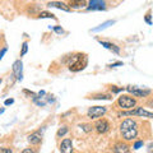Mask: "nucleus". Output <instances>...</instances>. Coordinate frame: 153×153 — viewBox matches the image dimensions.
Here are the masks:
<instances>
[{
    "label": "nucleus",
    "mask_w": 153,
    "mask_h": 153,
    "mask_svg": "<svg viewBox=\"0 0 153 153\" xmlns=\"http://www.w3.org/2000/svg\"><path fill=\"white\" fill-rule=\"evenodd\" d=\"M120 133L124 140L130 142L138 135V124L133 119H126L120 124Z\"/></svg>",
    "instance_id": "1"
},
{
    "label": "nucleus",
    "mask_w": 153,
    "mask_h": 153,
    "mask_svg": "<svg viewBox=\"0 0 153 153\" xmlns=\"http://www.w3.org/2000/svg\"><path fill=\"white\" fill-rule=\"evenodd\" d=\"M149 16H151V14L148 13V14H147V17H146V22L148 23V25H152V22H151V17H149Z\"/></svg>",
    "instance_id": "26"
},
{
    "label": "nucleus",
    "mask_w": 153,
    "mask_h": 153,
    "mask_svg": "<svg viewBox=\"0 0 153 153\" xmlns=\"http://www.w3.org/2000/svg\"><path fill=\"white\" fill-rule=\"evenodd\" d=\"M13 73L16 75L17 80H19V82L23 79V64L21 60H17L16 63L13 64Z\"/></svg>",
    "instance_id": "9"
},
{
    "label": "nucleus",
    "mask_w": 153,
    "mask_h": 153,
    "mask_svg": "<svg viewBox=\"0 0 153 153\" xmlns=\"http://www.w3.org/2000/svg\"><path fill=\"white\" fill-rule=\"evenodd\" d=\"M5 52H7V47H4V49H3L1 51H0V59H1V57H3V55L5 54Z\"/></svg>",
    "instance_id": "28"
},
{
    "label": "nucleus",
    "mask_w": 153,
    "mask_h": 153,
    "mask_svg": "<svg viewBox=\"0 0 153 153\" xmlns=\"http://www.w3.org/2000/svg\"><path fill=\"white\" fill-rule=\"evenodd\" d=\"M60 152L61 153H73V142H71V139H69V138H65V139L61 142Z\"/></svg>",
    "instance_id": "10"
},
{
    "label": "nucleus",
    "mask_w": 153,
    "mask_h": 153,
    "mask_svg": "<svg viewBox=\"0 0 153 153\" xmlns=\"http://www.w3.org/2000/svg\"><path fill=\"white\" fill-rule=\"evenodd\" d=\"M87 9L88 10H105L106 9V1L105 0H89Z\"/></svg>",
    "instance_id": "7"
},
{
    "label": "nucleus",
    "mask_w": 153,
    "mask_h": 153,
    "mask_svg": "<svg viewBox=\"0 0 153 153\" xmlns=\"http://www.w3.org/2000/svg\"><path fill=\"white\" fill-rule=\"evenodd\" d=\"M42 140V134L40 131H35V133H32L28 135V142L31 143V144L33 146H37V144H40Z\"/></svg>",
    "instance_id": "11"
},
{
    "label": "nucleus",
    "mask_w": 153,
    "mask_h": 153,
    "mask_svg": "<svg viewBox=\"0 0 153 153\" xmlns=\"http://www.w3.org/2000/svg\"><path fill=\"white\" fill-rule=\"evenodd\" d=\"M0 153H13V151L9 148H0Z\"/></svg>",
    "instance_id": "23"
},
{
    "label": "nucleus",
    "mask_w": 153,
    "mask_h": 153,
    "mask_svg": "<svg viewBox=\"0 0 153 153\" xmlns=\"http://www.w3.org/2000/svg\"><path fill=\"white\" fill-rule=\"evenodd\" d=\"M80 128H82L85 133H88V131L92 130V128H93V126H92V125H89V124H82V125H80Z\"/></svg>",
    "instance_id": "21"
},
{
    "label": "nucleus",
    "mask_w": 153,
    "mask_h": 153,
    "mask_svg": "<svg viewBox=\"0 0 153 153\" xmlns=\"http://www.w3.org/2000/svg\"><path fill=\"white\" fill-rule=\"evenodd\" d=\"M88 63V57L85 54H82V52H78L71 56V59L69 61V70L71 71H80L83 70L85 66H87Z\"/></svg>",
    "instance_id": "2"
},
{
    "label": "nucleus",
    "mask_w": 153,
    "mask_h": 153,
    "mask_svg": "<svg viewBox=\"0 0 153 153\" xmlns=\"http://www.w3.org/2000/svg\"><path fill=\"white\" fill-rule=\"evenodd\" d=\"M54 31H55L56 33H63V32H64L61 27H54Z\"/></svg>",
    "instance_id": "25"
},
{
    "label": "nucleus",
    "mask_w": 153,
    "mask_h": 153,
    "mask_svg": "<svg viewBox=\"0 0 153 153\" xmlns=\"http://www.w3.org/2000/svg\"><path fill=\"white\" fill-rule=\"evenodd\" d=\"M114 21H107V22H105V23H102L101 26H98V27H96V28H93V32H100V31H102V30H105V28H107L108 26H111V25H114Z\"/></svg>",
    "instance_id": "16"
},
{
    "label": "nucleus",
    "mask_w": 153,
    "mask_h": 153,
    "mask_svg": "<svg viewBox=\"0 0 153 153\" xmlns=\"http://www.w3.org/2000/svg\"><path fill=\"white\" fill-rule=\"evenodd\" d=\"M47 7L49 8H57V9H61V10H64V12H70V9H71L68 4L61 3V1H50L47 4Z\"/></svg>",
    "instance_id": "13"
},
{
    "label": "nucleus",
    "mask_w": 153,
    "mask_h": 153,
    "mask_svg": "<svg viewBox=\"0 0 153 153\" xmlns=\"http://www.w3.org/2000/svg\"><path fill=\"white\" fill-rule=\"evenodd\" d=\"M68 130H69V129H68V126H61L60 129H59V130H57V134H56V135H57V138H61V137H64L65 135V134L66 133H68Z\"/></svg>",
    "instance_id": "18"
},
{
    "label": "nucleus",
    "mask_w": 153,
    "mask_h": 153,
    "mask_svg": "<svg viewBox=\"0 0 153 153\" xmlns=\"http://www.w3.org/2000/svg\"><path fill=\"white\" fill-rule=\"evenodd\" d=\"M111 91H112L114 93H119L120 91H123V88H116L115 85H112V87H111Z\"/></svg>",
    "instance_id": "24"
},
{
    "label": "nucleus",
    "mask_w": 153,
    "mask_h": 153,
    "mask_svg": "<svg viewBox=\"0 0 153 153\" xmlns=\"http://www.w3.org/2000/svg\"><path fill=\"white\" fill-rule=\"evenodd\" d=\"M100 44H101L103 47H106V49H108V50H111V51H114L115 54H119L120 52V49L116 46V45H114V44H111V42H106V41H100Z\"/></svg>",
    "instance_id": "15"
},
{
    "label": "nucleus",
    "mask_w": 153,
    "mask_h": 153,
    "mask_svg": "<svg viewBox=\"0 0 153 153\" xmlns=\"http://www.w3.org/2000/svg\"><path fill=\"white\" fill-rule=\"evenodd\" d=\"M107 108L105 106H93V107H89L88 111H87V116L91 119V120H96L98 117H102L105 114H106Z\"/></svg>",
    "instance_id": "4"
},
{
    "label": "nucleus",
    "mask_w": 153,
    "mask_h": 153,
    "mask_svg": "<svg viewBox=\"0 0 153 153\" xmlns=\"http://www.w3.org/2000/svg\"><path fill=\"white\" fill-rule=\"evenodd\" d=\"M0 83H1V79H0Z\"/></svg>",
    "instance_id": "33"
},
{
    "label": "nucleus",
    "mask_w": 153,
    "mask_h": 153,
    "mask_svg": "<svg viewBox=\"0 0 153 153\" xmlns=\"http://www.w3.org/2000/svg\"><path fill=\"white\" fill-rule=\"evenodd\" d=\"M28 51V42H23L22 45V51H21V56H25Z\"/></svg>",
    "instance_id": "19"
},
{
    "label": "nucleus",
    "mask_w": 153,
    "mask_h": 153,
    "mask_svg": "<svg viewBox=\"0 0 153 153\" xmlns=\"http://www.w3.org/2000/svg\"><path fill=\"white\" fill-rule=\"evenodd\" d=\"M68 5L70 8H74V9H80V8H85L88 4L85 0H69Z\"/></svg>",
    "instance_id": "14"
},
{
    "label": "nucleus",
    "mask_w": 153,
    "mask_h": 153,
    "mask_svg": "<svg viewBox=\"0 0 153 153\" xmlns=\"http://www.w3.org/2000/svg\"><path fill=\"white\" fill-rule=\"evenodd\" d=\"M125 115H133V116H142V117H149L153 119V112L147 111L143 107H137L135 110H131L129 112H124V114H119V116H125Z\"/></svg>",
    "instance_id": "5"
},
{
    "label": "nucleus",
    "mask_w": 153,
    "mask_h": 153,
    "mask_svg": "<svg viewBox=\"0 0 153 153\" xmlns=\"http://www.w3.org/2000/svg\"><path fill=\"white\" fill-rule=\"evenodd\" d=\"M143 146V142L142 140H138V142H135V143H134V149H139V148Z\"/></svg>",
    "instance_id": "22"
},
{
    "label": "nucleus",
    "mask_w": 153,
    "mask_h": 153,
    "mask_svg": "<svg viewBox=\"0 0 153 153\" xmlns=\"http://www.w3.org/2000/svg\"><path fill=\"white\" fill-rule=\"evenodd\" d=\"M22 153H35V152H33V149H31V148H26Z\"/></svg>",
    "instance_id": "27"
},
{
    "label": "nucleus",
    "mask_w": 153,
    "mask_h": 153,
    "mask_svg": "<svg viewBox=\"0 0 153 153\" xmlns=\"http://www.w3.org/2000/svg\"><path fill=\"white\" fill-rule=\"evenodd\" d=\"M13 102H14V101H13V100L10 98V100H7V101H5V102H4V103H5V106H8V105H12Z\"/></svg>",
    "instance_id": "29"
},
{
    "label": "nucleus",
    "mask_w": 153,
    "mask_h": 153,
    "mask_svg": "<svg viewBox=\"0 0 153 153\" xmlns=\"http://www.w3.org/2000/svg\"><path fill=\"white\" fill-rule=\"evenodd\" d=\"M92 98H94V100H110L111 97L107 96V94H96V96H93Z\"/></svg>",
    "instance_id": "20"
},
{
    "label": "nucleus",
    "mask_w": 153,
    "mask_h": 153,
    "mask_svg": "<svg viewBox=\"0 0 153 153\" xmlns=\"http://www.w3.org/2000/svg\"><path fill=\"white\" fill-rule=\"evenodd\" d=\"M125 89L128 92H130L133 96H135V97H147V96L151 94V89H143V88L133 87V85H128Z\"/></svg>",
    "instance_id": "6"
},
{
    "label": "nucleus",
    "mask_w": 153,
    "mask_h": 153,
    "mask_svg": "<svg viewBox=\"0 0 153 153\" xmlns=\"http://www.w3.org/2000/svg\"><path fill=\"white\" fill-rule=\"evenodd\" d=\"M114 153H130V147L126 143H116L114 147Z\"/></svg>",
    "instance_id": "12"
},
{
    "label": "nucleus",
    "mask_w": 153,
    "mask_h": 153,
    "mask_svg": "<svg viewBox=\"0 0 153 153\" xmlns=\"http://www.w3.org/2000/svg\"><path fill=\"white\" fill-rule=\"evenodd\" d=\"M137 105V101L135 98L130 97V96H126V94H123L120 97L117 98V106L120 108H124V110H130L133 108L134 106Z\"/></svg>",
    "instance_id": "3"
},
{
    "label": "nucleus",
    "mask_w": 153,
    "mask_h": 153,
    "mask_svg": "<svg viewBox=\"0 0 153 153\" xmlns=\"http://www.w3.org/2000/svg\"><path fill=\"white\" fill-rule=\"evenodd\" d=\"M4 112V108H1V110H0V114H3Z\"/></svg>",
    "instance_id": "32"
},
{
    "label": "nucleus",
    "mask_w": 153,
    "mask_h": 153,
    "mask_svg": "<svg viewBox=\"0 0 153 153\" xmlns=\"http://www.w3.org/2000/svg\"><path fill=\"white\" fill-rule=\"evenodd\" d=\"M38 18H51V19H56V17L50 12H40L38 13Z\"/></svg>",
    "instance_id": "17"
},
{
    "label": "nucleus",
    "mask_w": 153,
    "mask_h": 153,
    "mask_svg": "<svg viewBox=\"0 0 153 153\" xmlns=\"http://www.w3.org/2000/svg\"><path fill=\"white\" fill-rule=\"evenodd\" d=\"M148 152L153 153V143H152V144H149V147H148Z\"/></svg>",
    "instance_id": "31"
},
{
    "label": "nucleus",
    "mask_w": 153,
    "mask_h": 153,
    "mask_svg": "<svg viewBox=\"0 0 153 153\" xmlns=\"http://www.w3.org/2000/svg\"><path fill=\"white\" fill-rule=\"evenodd\" d=\"M96 130H97V133L100 134H103L110 130V123L106 120V119H101V120H98L97 123H96Z\"/></svg>",
    "instance_id": "8"
},
{
    "label": "nucleus",
    "mask_w": 153,
    "mask_h": 153,
    "mask_svg": "<svg viewBox=\"0 0 153 153\" xmlns=\"http://www.w3.org/2000/svg\"><path fill=\"white\" fill-rule=\"evenodd\" d=\"M120 65H123V63H115V64H111L110 66H111V68H115V66H120Z\"/></svg>",
    "instance_id": "30"
}]
</instances>
